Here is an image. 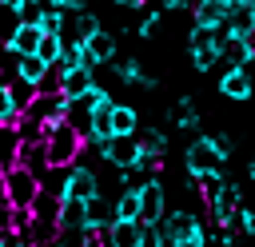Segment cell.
<instances>
[{
	"label": "cell",
	"instance_id": "5b68a950",
	"mask_svg": "<svg viewBox=\"0 0 255 247\" xmlns=\"http://www.w3.org/2000/svg\"><path fill=\"white\" fill-rule=\"evenodd\" d=\"M100 159H108L112 167H135V163H143V151H139L135 135H112L100 147Z\"/></svg>",
	"mask_w": 255,
	"mask_h": 247
},
{
	"label": "cell",
	"instance_id": "4fadbf2b",
	"mask_svg": "<svg viewBox=\"0 0 255 247\" xmlns=\"http://www.w3.org/2000/svg\"><path fill=\"white\" fill-rule=\"evenodd\" d=\"M88 88H96V68H88V64H76V68L60 72V92H64L68 100H80Z\"/></svg>",
	"mask_w": 255,
	"mask_h": 247
},
{
	"label": "cell",
	"instance_id": "ac0fdd59",
	"mask_svg": "<svg viewBox=\"0 0 255 247\" xmlns=\"http://www.w3.org/2000/svg\"><path fill=\"white\" fill-rule=\"evenodd\" d=\"M139 131V112L131 104H116L112 108V135H135Z\"/></svg>",
	"mask_w": 255,
	"mask_h": 247
},
{
	"label": "cell",
	"instance_id": "f6af8a7d",
	"mask_svg": "<svg viewBox=\"0 0 255 247\" xmlns=\"http://www.w3.org/2000/svg\"><path fill=\"white\" fill-rule=\"evenodd\" d=\"M48 247H64V243H48Z\"/></svg>",
	"mask_w": 255,
	"mask_h": 247
},
{
	"label": "cell",
	"instance_id": "2e32d148",
	"mask_svg": "<svg viewBox=\"0 0 255 247\" xmlns=\"http://www.w3.org/2000/svg\"><path fill=\"white\" fill-rule=\"evenodd\" d=\"M20 131H16V124H0V167L8 171V167H16L20 163Z\"/></svg>",
	"mask_w": 255,
	"mask_h": 247
},
{
	"label": "cell",
	"instance_id": "484cf974",
	"mask_svg": "<svg viewBox=\"0 0 255 247\" xmlns=\"http://www.w3.org/2000/svg\"><path fill=\"white\" fill-rule=\"evenodd\" d=\"M223 183H227V179H223V171H203V175L195 179V187H199L203 203H211V199H215V195L223 191Z\"/></svg>",
	"mask_w": 255,
	"mask_h": 247
},
{
	"label": "cell",
	"instance_id": "b9f144b4",
	"mask_svg": "<svg viewBox=\"0 0 255 247\" xmlns=\"http://www.w3.org/2000/svg\"><path fill=\"white\" fill-rule=\"evenodd\" d=\"M247 235H255V207H251V215H247Z\"/></svg>",
	"mask_w": 255,
	"mask_h": 247
},
{
	"label": "cell",
	"instance_id": "ab89813d",
	"mask_svg": "<svg viewBox=\"0 0 255 247\" xmlns=\"http://www.w3.org/2000/svg\"><path fill=\"white\" fill-rule=\"evenodd\" d=\"M72 4H80V0H44V8H72Z\"/></svg>",
	"mask_w": 255,
	"mask_h": 247
},
{
	"label": "cell",
	"instance_id": "f1b7e54d",
	"mask_svg": "<svg viewBox=\"0 0 255 247\" xmlns=\"http://www.w3.org/2000/svg\"><path fill=\"white\" fill-rule=\"evenodd\" d=\"M44 127H48V124H40V120H32V116H20V120H16L20 143H40V139H44Z\"/></svg>",
	"mask_w": 255,
	"mask_h": 247
},
{
	"label": "cell",
	"instance_id": "4316f807",
	"mask_svg": "<svg viewBox=\"0 0 255 247\" xmlns=\"http://www.w3.org/2000/svg\"><path fill=\"white\" fill-rule=\"evenodd\" d=\"M60 227H84V199H60Z\"/></svg>",
	"mask_w": 255,
	"mask_h": 247
},
{
	"label": "cell",
	"instance_id": "e0dca14e",
	"mask_svg": "<svg viewBox=\"0 0 255 247\" xmlns=\"http://www.w3.org/2000/svg\"><path fill=\"white\" fill-rule=\"evenodd\" d=\"M191 16H195L199 28H215V24L227 20V4L223 0H195L191 4Z\"/></svg>",
	"mask_w": 255,
	"mask_h": 247
},
{
	"label": "cell",
	"instance_id": "8d00e7d4",
	"mask_svg": "<svg viewBox=\"0 0 255 247\" xmlns=\"http://www.w3.org/2000/svg\"><path fill=\"white\" fill-rule=\"evenodd\" d=\"M211 143H215V151H219L223 159H231V151H235V135H231V131H215Z\"/></svg>",
	"mask_w": 255,
	"mask_h": 247
},
{
	"label": "cell",
	"instance_id": "d590c367",
	"mask_svg": "<svg viewBox=\"0 0 255 247\" xmlns=\"http://www.w3.org/2000/svg\"><path fill=\"white\" fill-rule=\"evenodd\" d=\"M139 247H167L159 223H143V235H139Z\"/></svg>",
	"mask_w": 255,
	"mask_h": 247
},
{
	"label": "cell",
	"instance_id": "83f0119b",
	"mask_svg": "<svg viewBox=\"0 0 255 247\" xmlns=\"http://www.w3.org/2000/svg\"><path fill=\"white\" fill-rule=\"evenodd\" d=\"M215 64H219V48H215V44L191 48V68H195V72H211Z\"/></svg>",
	"mask_w": 255,
	"mask_h": 247
},
{
	"label": "cell",
	"instance_id": "7c38bea8",
	"mask_svg": "<svg viewBox=\"0 0 255 247\" xmlns=\"http://www.w3.org/2000/svg\"><path fill=\"white\" fill-rule=\"evenodd\" d=\"M227 32L239 40H255V0H239L235 8H227Z\"/></svg>",
	"mask_w": 255,
	"mask_h": 247
},
{
	"label": "cell",
	"instance_id": "ee69618b",
	"mask_svg": "<svg viewBox=\"0 0 255 247\" xmlns=\"http://www.w3.org/2000/svg\"><path fill=\"white\" fill-rule=\"evenodd\" d=\"M223 4H227V8H235V4H239V0H223Z\"/></svg>",
	"mask_w": 255,
	"mask_h": 247
},
{
	"label": "cell",
	"instance_id": "d4e9b609",
	"mask_svg": "<svg viewBox=\"0 0 255 247\" xmlns=\"http://www.w3.org/2000/svg\"><path fill=\"white\" fill-rule=\"evenodd\" d=\"M16 32H20V8L16 4H0V44L8 48Z\"/></svg>",
	"mask_w": 255,
	"mask_h": 247
},
{
	"label": "cell",
	"instance_id": "9c48e42d",
	"mask_svg": "<svg viewBox=\"0 0 255 247\" xmlns=\"http://www.w3.org/2000/svg\"><path fill=\"white\" fill-rule=\"evenodd\" d=\"M84 56H88V68H104V64H112V60H116V36H112L108 28L92 32V36L84 40Z\"/></svg>",
	"mask_w": 255,
	"mask_h": 247
},
{
	"label": "cell",
	"instance_id": "52a82bcc",
	"mask_svg": "<svg viewBox=\"0 0 255 247\" xmlns=\"http://www.w3.org/2000/svg\"><path fill=\"white\" fill-rule=\"evenodd\" d=\"M64 108H68V96L64 92H36V100L20 116H32L40 124H56V120H64Z\"/></svg>",
	"mask_w": 255,
	"mask_h": 247
},
{
	"label": "cell",
	"instance_id": "277c9868",
	"mask_svg": "<svg viewBox=\"0 0 255 247\" xmlns=\"http://www.w3.org/2000/svg\"><path fill=\"white\" fill-rule=\"evenodd\" d=\"M167 211V187L159 183V175L139 183V223H159Z\"/></svg>",
	"mask_w": 255,
	"mask_h": 247
},
{
	"label": "cell",
	"instance_id": "e575fe53",
	"mask_svg": "<svg viewBox=\"0 0 255 247\" xmlns=\"http://www.w3.org/2000/svg\"><path fill=\"white\" fill-rule=\"evenodd\" d=\"M40 32H64V8H44Z\"/></svg>",
	"mask_w": 255,
	"mask_h": 247
},
{
	"label": "cell",
	"instance_id": "9a60e30c",
	"mask_svg": "<svg viewBox=\"0 0 255 247\" xmlns=\"http://www.w3.org/2000/svg\"><path fill=\"white\" fill-rule=\"evenodd\" d=\"M219 60H223L227 68H247V64L255 60V40H239V36H231V40L219 48Z\"/></svg>",
	"mask_w": 255,
	"mask_h": 247
},
{
	"label": "cell",
	"instance_id": "7dc6e473",
	"mask_svg": "<svg viewBox=\"0 0 255 247\" xmlns=\"http://www.w3.org/2000/svg\"><path fill=\"white\" fill-rule=\"evenodd\" d=\"M0 52H4V44H0Z\"/></svg>",
	"mask_w": 255,
	"mask_h": 247
},
{
	"label": "cell",
	"instance_id": "1f68e13d",
	"mask_svg": "<svg viewBox=\"0 0 255 247\" xmlns=\"http://www.w3.org/2000/svg\"><path fill=\"white\" fill-rule=\"evenodd\" d=\"M159 20H163V8H147V12L139 16V28H135V36L151 40V36H155V28H159Z\"/></svg>",
	"mask_w": 255,
	"mask_h": 247
},
{
	"label": "cell",
	"instance_id": "ffe728a7",
	"mask_svg": "<svg viewBox=\"0 0 255 247\" xmlns=\"http://www.w3.org/2000/svg\"><path fill=\"white\" fill-rule=\"evenodd\" d=\"M167 124L171 127H183V131H191V127H199V112H195V104L183 96L179 104H171V112H167Z\"/></svg>",
	"mask_w": 255,
	"mask_h": 247
},
{
	"label": "cell",
	"instance_id": "4dcf8cb0",
	"mask_svg": "<svg viewBox=\"0 0 255 247\" xmlns=\"http://www.w3.org/2000/svg\"><path fill=\"white\" fill-rule=\"evenodd\" d=\"M20 112H16V100H12V88L8 80H0V124H16Z\"/></svg>",
	"mask_w": 255,
	"mask_h": 247
},
{
	"label": "cell",
	"instance_id": "6da1fadb",
	"mask_svg": "<svg viewBox=\"0 0 255 247\" xmlns=\"http://www.w3.org/2000/svg\"><path fill=\"white\" fill-rule=\"evenodd\" d=\"M84 135L68 124V120H56L44 127V151H48V167H72L84 159Z\"/></svg>",
	"mask_w": 255,
	"mask_h": 247
},
{
	"label": "cell",
	"instance_id": "f546056e",
	"mask_svg": "<svg viewBox=\"0 0 255 247\" xmlns=\"http://www.w3.org/2000/svg\"><path fill=\"white\" fill-rule=\"evenodd\" d=\"M8 88H12V100H16V112H24L32 100H36V84H28V80H8Z\"/></svg>",
	"mask_w": 255,
	"mask_h": 247
},
{
	"label": "cell",
	"instance_id": "836d02e7",
	"mask_svg": "<svg viewBox=\"0 0 255 247\" xmlns=\"http://www.w3.org/2000/svg\"><path fill=\"white\" fill-rule=\"evenodd\" d=\"M171 247H207V227H203V223H195V227H191L187 235H179Z\"/></svg>",
	"mask_w": 255,
	"mask_h": 247
},
{
	"label": "cell",
	"instance_id": "7bdbcfd3",
	"mask_svg": "<svg viewBox=\"0 0 255 247\" xmlns=\"http://www.w3.org/2000/svg\"><path fill=\"white\" fill-rule=\"evenodd\" d=\"M247 175H251V183H255V163H251V167H247Z\"/></svg>",
	"mask_w": 255,
	"mask_h": 247
},
{
	"label": "cell",
	"instance_id": "d6986e66",
	"mask_svg": "<svg viewBox=\"0 0 255 247\" xmlns=\"http://www.w3.org/2000/svg\"><path fill=\"white\" fill-rule=\"evenodd\" d=\"M20 167H28L36 179H44V171H48V151H44V139H40V143H24V147H20Z\"/></svg>",
	"mask_w": 255,
	"mask_h": 247
},
{
	"label": "cell",
	"instance_id": "60d3db41",
	"mask_svg": "<svg viewBox=\"0 0 255 247\" xmlns=\"http://www.w3.org/2000/svg\"><path fill=\"white\" fill-rule=\"evenodd\" d=\"M116 4H120V8H143L147 0H116Z\"/></svg>",
	"mask_w": 255,
	"mask_h": 247
},
{
	"label": "cell",
	"instance_id": "f35d334b",
	"mask_svg": "<svg viewBox=\"0 0 255 247\" xmlns=\"http://www.w3.org/2000/svg\"><path fill=\"white\" fill-rule=\"evenodd\" d=\"M84 247H108V243H104V231H88V239H84Z\"/></svg>",
	"mask_w": 255,
	"mask_h": 247
},
{
	"label": "cell",
	"instance_id": "8fae6325",
	"mask_svg": "<svg viewBox=\"0 0 255 247\" xmlns=\"http://www.w3.org/2000/svg\"><path fill=\"white\" fill-rule=\"evenodd\" d=\"M139 235H143L139 219H112L104 227V243L108 247H139Z\"/></svg>",
	"mask_w": 255,
	"mask_h": 247
},
{
	"label": "cell",
	"instance_id": "5bb4252c",
	"mask_svg": "<svg viewBox=\"0 0 255 247\" xmlns=\"http://www.w3.org/2000/svg\"><path fill=\"white\" fill-rule=\"evenodd\" d=\"M112 219H116V211H112V203H108V195H104V191H100V195H92V199L84 203V227H88V231H104Z\"/></svg>",
	"mask_w": 255,
	"mask_h": 247
},
{
	"label": "cell",
	"instance_id": "7402d4cb",
	"mask_svg": "<svg viewBox=\"0 0 255 247\" xmlns=\"http://www.w3.org/2000/svg\"><path fill=\"white\" fill-rule=\"evenodd\" d=\"M112 211H116V219H139V187H124L116 195Z\"/></svg>",
	"mask_w": 255,
	"mask_h": 247
},
{
	"label": "cell",
	"instance_id": "cb8c5ba5",
	"mask_svg": "<svg viewBox=\"0 0 255 247\" xmlns=\"http://www.w3.org/2000/svg\"><path fill=\"white\" fill-rule=\"evenodd\" d=\"M48 72H52V64H44L40 56H20V68H16V76H20V80H28V84H40Z\"/></svg>",
	"mask_w": 255,
	"mask_h": 247
},
{
	"label": "cell",
	"instance_id": "8992f818",
	"mask_svg": "<svg viewBox=\"0 0 255 247\" xmlns=\"http://www.w3.org/2000/svg\"><path fill=\"white\" fill-rule=\"evenodd\" d=\"M100 191H104V187H100V175H96L84 159L68 167V191H64V199H84V203H88V199L100 195Z\"/></svg>",
	"mask_w": 255,
	"mask_h": 247
},
{
	"label": "cell",
	"instance_id": "ba28073f",
	"mask_svg": "<svg viewBox=\"0 0 255 247\" xmlns=\"http://www.w3.org/2000/svg\"><path fill=\"white\" fill-rule=\"evenodd\" d=\"M239 207H243V191H239V183H231V179H227V183H223V191L207 203V211H211V219H215L219 227H227V223H231V215H235Z\"/></svg>",
	"mask_w": 255,
	"mask_h": 247
},
{
	"label": "cell",
	"instance_id": "74e56055",
	"mask_svg": "<svg viewBox=\"0 0 255 247\" xmlns=\"http://www.w3.org/2000/svg\"><path fill=\"white\" fill-rule=\"evenodd\" d=\"M163 12H179V8H191V0H159Z\"/></svg>",
	"mask_w": 255,
	"mask_h": 247
},
{
	"label": "cell",
	"instance_id": "30bf717a",
	"mask_svg": "<svg viewBox=\"0 0 255 247\" xmlns=\"http://www.w3.org/2000/svg\"><path fill=\"white\" fill-rule=\"evenodd\" d=\"M219 92H223L227 100H235V104H247L251 92H255L251 72H247V68H227V72L219 76Z\"/></svg>",
	"mask_w": 255,
	"mask_h": 247
},
{
	"label": "cell",
	"instance_id": "44dd1931",
	"mask_svg": "<svg viewBox=\"0 0 255 247\" xmlns=\"http://www.w3.org/2000/svg\"><path fill=\"white\" fill-rule=\"evenodd\" d=\"M40 36H44L40 28H32V24H20V32L12 36V44H8V48H12L16 56H36V48H40Z\"/></svg>",
	"mask_w": 255,
	"mask_h": 247
},
{
	"label": "cell",
	"instance_id": "3957f363",
	"mask_svg": "<svg viewBox=\"0 0 255 247\" xmlns=\"http://www.w3.org/2000/svg\"><path fill=\"white\" fill-rule=\"evenodd\" d=\"M183 163H187V175H191V179H199L203 171H223V167H227V159L215 151L211 135H195V139L187 143V155H183Z\"/></svg>",
	"mask_w": 255,
	"mask_h": 247
},
{
	"label": "cell",
	"instance_id": "7a4b0ae2",
	"mask_svg": "<svg viewBox=\"0 0 255 247\" xmlns=\"http://www.w3.org/2000/svg\"><path fill=\"white\" fill-rule=\"evenodd\" d=\"M4 195H8V203L16 207V211H32V203H36V195H40V179L28 171V167H8L4 175Z\"/></svg>",
	"mask_w": 255,
	"mask_h": 247
},
{
	"label": "cell",
	"instance_id": "d6a6232c",
	"mask_svg": "<svg viewBox=\"0 0 255 247\" xmlns=\"http://www.w3.org/2000/svg\"><path fill=\"white\" fill-rule=\"evenodd\" d=\"M40 16H44V0H24V4H20V24L40 28Z\"/></svg>",
	"mask_w": 255,
	"mask_h": 247
},
{
	"label": "cell",
	"instance_id": "bcb514c9",
	"mask_svg": "<svg viewBox=\"0 0 255 247\" xmlns=\"http://www.w3.org/2000/svg\"><path fill=\"white\" fill-rule=\"evenodd\" d=\"M0 175H4V167H0Z\"/></svg>",
	"mask_w": 255,
	"mask_h": 247
},
{
	"label": "cell",
	"instance_id": "603a6c76",
	"mask_svg": "<svg viewBox=\"0 0 255 247\" xmlns=\"http://www.w3.org/2000/svg\"><path fill=\"white\" fill-rule=\"evenodd\" d=\"M36 56H40L44 64H52V68H56V60L64 56V36H60V32H44V36H40Z\"/></svg>",
	"mask_w": 255,
	"mask_h": 247
}]
</instances>
